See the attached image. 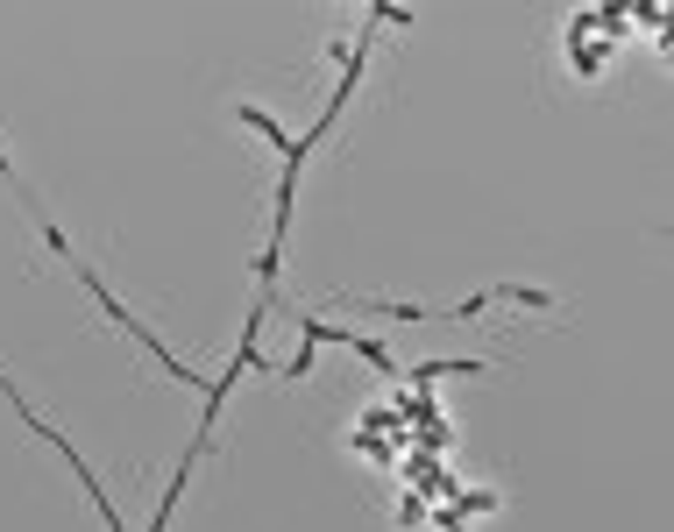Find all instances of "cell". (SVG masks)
<instances>
[{
  "label": "cell",
  "instance_id": "obj_1",
  "mask_svg": "<svg viewBox=\"0 0 674 532\" xmlns=\"http://www.w3.org/2000/svg\"><path fill=\"white\" fill-rule=\"evenodd\" d=\"M313 355H320V348H313V341H306V334H298V355H291V362H284V376H306V369H313Z\"/></svg>",
  "mask_w": 674,
  "mask_h": 532
},
{
  "label": "cell",
  "instance_id": "obj_2",
  "mask_svg": "<svg viewBox=\"0 0 674 532\" xmlns=\"http://www.w3.org/2000/svg\"><path fill=\"white\" fill-rule=\"evenodd\" d=\"M497 504H504L497 490H469V497H462V511H469V518H476V511H497Z\"/></svg>",
  "mask_w": 674,
  "mask_h": 532
}]
</instances>
